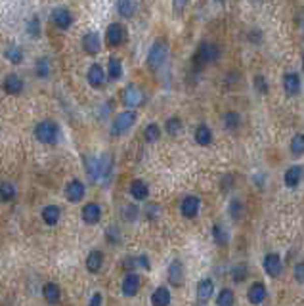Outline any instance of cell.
Segmentation results:
<instances>
[{
	"label": "cell",
	"mask_w": 304,
	"mask_h": 306,
	"mask_svg": "<svg viewBox=\"0 0 304 306\" xmlns=\"http://www.w3.org/2000/svg\"><path fill=\"white\" fill-rule=\"evenodd\" d=\"M121 212H123V218H125L126 222H134V220L138 218V214H140L138 207H134V205H125V207L121 209Z\"/></svg>",
	"instance_id": "obj_40"
},
{
	"label": "cell",
	"mask_w": 304,
	"mask_h": 306,
	"mask_svg": "<svg viewBox=\"0 0 304 306\" xmlns=\"http://www.w3.org/2000/svg\"><path fill=\"white\" fill-rule=\"evenodd\" d=\"M169 282L174 287H180L184 283V264L180 260H172L169 266Z\"/></svg>",
	"instance_id": "obj_20"
},
{
	"label": "cell",
	"mask_w": 304,
	"mask_h": 306,
	"mask_svg": "<svg viewBox=\"0 0 304 306\" xmlns=\"http://www.w3.org/2000/svg\"><path fill=\"white\" fill-rule=\"evenodd\" d=\"M300 176H302V169L298 165L291 166L287 173H285V184H287L289 188H295V186H298V182H300Z\"/></svg>",
	"instance_id": "obj_32"
},
{
	"label": "cell",
	"mask_w": 304,
	"mask_h": 306,
	"mask_svg": "<svg viewBox=\"0 0 304 306\" xmlns=\"http://www.w3.org/2000/svg\"><path fill=\"white\" fill-rule=\"evenodd\" d=\"M85 166H86V174H88V180L90 182L101 180V159L100 157L88 155V157L85 159Z\"/></svg>",
	"instance_id": "obj_14"
},
{
	"label": "cell",
	"mask_w": 304,
	"mask_h": 306,
	"mask_svg": "<svg viewBox=\"0 0 304 306\" xmlns=\"http://www.w3.org/2000/svg\"><path fill=\"white\" fill-rule=\"evenodd\" d=\"M224 126H226L228 130H235L237 126H239V123H241V117H239V113H235V111H228V113H224Z\"/></svg>",
	"instance_id": "obj_35"
},
{
	"label": "cell",
	"mask_w": 304,
	"mask_h": 306,
	"mask_svg": "<svg viewBox=\"0 0 304 306\" xmlns=\"http://www.w3.org/2000/svg\"><path fill=\"white\" fill-rule=\"evenodd\" d=\"M134 123H136V113H134V111L126 109V111L117 113L115 119L111 121V128H109L111 136H121V134H125L128 128H132Z\"/></svg>",
	"instance_id": "obj_3"
},
{
	"label": "cell",
	"mask_w": 304,
	"mask_h": 306,
	"mask_svg": "<svg viewBox=\"0 0 304 306\" xmlns=\"http://www.w3.org/2000/svg\"><path fill=\"white\" fill-rule=\"evenodd\" d=\"M140 275L136 274V272H128V274L123 277V285H121V289H123V295L125 297H136L138 295V291H140Z\"/></svg>",
	"instance_id": "obj_9"
},
{
	"label": "cell",
	"mask_w": 304,
	"mask_h": 306,
	"mask_svg": "<svg viewBox=\"0 0 304 306\" xmlns=\"http://www.w3.org/2000/svg\"><path fill=\"white\" fill-rule=\"evenodd\" d=\"M245 277H247V264H239V266H235L232 270V280L235 283H241Z\"/></svg>",
	"instance_id": "obj_41"
},
{
	"label": "cell",
	"mask_w": 304,
	"mask_h": 306,
	"mask_svg": "<svg viewBox=\"0 0 304 306\" xmlns=\"http://www.w3.org/2000/svg\"><path fill=\"white\" fill-rule=\"evenodd\" d=\"M123 77V63L119 58H109L107 60V79L119 80Z\"/></svg>",
	"instance_id": "obj_27"
},
{
	"label": "cell",
	"mask_w": 304,
	"mask_h": 306,
	"mask_svg": "<svg viewBox=\"0 0 304 306\" xmlns=\"http://www.w3.org/2000/svg\"><path fill=\"white\" fill-rule=\"evenodd\" d=\"M100 159H101V180L107 184L111 174H113V157H111L109 153H103Z\"/></svg>",
	"instance_id": "obj_29"
},
{
	"label": "cell",
	"mask_w": 304,
	"mask_h": 306,
	"mask_svg": "<svg viewBox=\"0 0 304 306\" xmlns=\"http://www.w3.org/2000/svg\"><path fill=\"white\" fill-rule=\"evenodd\" d=\"M283 270V262H281V257L275 255V253H270L264 257V272L270 277H278Z\"/></svg>",
	"instance_id": "obj_13"
},
{
	"label": "cell",
	"mask_w": 304,
	"mask_h": 306,
	"mask_svg": "<svg viewBox=\"0 0 304 306\" xmlns=\"http://www.w3.org/2000/svg\"><path fill=\"white\" fill-rule=\"evenodd\" d=\"M35 138L40 144H46V146H56L60 138H62V130L60 125L56 121H40L39 125L35 126Z\"/></svg>",
	"instance_id": "obj_1"
},
{
	"label": "cell",
	"mask_w": 304,
	"mask_h": 306,
	"mask_svg": "<svg viewBox=\"0 0 304 306\" xmlns=\"http://www.w3.org/2000/svg\"><path fill=\"white\" fill-rule=\"evenodd\" d=\"M171 291L167 287H157L153 293H151V306H169L171 304Z\"/></svg>",
	"instance_id": "obj_24"
},
{
	"label": "cell",
	"mask_w": 304,
	"mask_h": 306,
	"mask_svg": "<svg viewBox=\"0 0 304 306\" xmlns=\"http://www.w3.org/2000/svg\"><path fill=\"white\" fill-rule=\"evenodd\" d=\"M247 298L251 304H262L266 300V285L260 282H255L247 291Z\"/></svg>",
	"instance_id": "obj_15"
},
{
	"label": "cell",
	"mask_w": 304,
	"mask_h": 306,
	"mask_svg": "<svg viewBox=\"0 0 304 306\" xmlns=\"http://www.w3.org/2000/svg\"><path fill=\"white\" fill-rule=\"evenodd\" d=\"M283 90L287 96H296L300 92V77L296 73H285L283 75Z\"/></svg>",
	"instance_id": "obj_17"
},
{
	"label": "cell",
	"mask_w": 304,
	"mask_h": 306,
	"mask_svg": "<svg viewBox=\"0 0 304 306\" xmlns=\"http://www.w3.org/2000/svg\"><path fill=\"white\" fill-rule=\"evenodd\" d=\"M253 85H255V88H257L260 94H266V92H268V85H266V79L262 75H257L255 80H253Z\"/></svg>",
	"instance_id": "obj_44"
},
{
	"label": "cell",
	"mask_w": 304,
	"mask_h": 306,
	"mask_svg": "<svg viewBox=\"0 0 304 306\" xmlns=\"http://www.w3.org/2000/svg\"><path fill=\"white\" fill-rule=\"evenodd\" d=\"M86 193V186L80 180H71L67 186H65V197L71 203H78Z\"/></svg>",
	"instance_id": "obj_11"
},
{
	"label": "cell",
	"mask_w": 304,
	"mask_h": 306,
	"mask_svg": "<svg viewBox=\"0 0 304 306\" xmlns=\"http://www.w3.org/2000/svg\"><path fill=\"white\" fill-rule=\"evenodd\" d=\"M101 266H103V253L100 249H94V251L88 253V257H86V270L90 274H96V272L101 270Z\"/></svg>",
	"instance_id": "obj_22"
},
{
	"label": "cell",
	"mask_w": 304,
	"mask_h": 306,
	"mask_svg": "<svg viewBox=\"0 0 304 306\" xmlns=\"http://www.w3.org/2000/svg\"><path fill=\"white\" fill-rule=\"evenodd\" d=\"M212 236H214V239H216V243L218 245L228 243V234L222 230V226H218V224H214V226H212Z\"/></svg>",
	"instance_id": "obj_42"
},
{
	"label": "cell",
	"mask_w": 304,
	"mask_h": 306,
	"mask_svg": "<svg viewBox=\"0 0 304 306\" xmlns=\"http://www.w3.org/2000/svg\"><path fill=\"white\" fill-rule=\"evenodd\" d=\"M220 58V48L212 42H203L197 54H195V62L199 65H207V63H214Z\"/></svg>",
	"instance_id": "obj_4"
},
{
	"label": "cell",
	"mask_w": 304,
	"mask_h": 306,
	"mask_svg": "<svg viewBox=\"0 0 304 306\" xmlns=\"http://www.w3.org/2000/svg\"><path fill=\"white\" fill-rule=\"evenodd\" d=\"M136 8H138V4L132 0H119L117 2V12L121 17H132Z\"/></svg>",
	"instance_id": "obj_30"
},
{
	"label": "cell",
	"mask_w": 304,
	"mask_h": 306,
	"mask_svg": "<svg viewBox=\"0 0 304 306\" xmlns=\"http://www.w3.org/2000/svg\"><path fill=\"white\" fill-rule=\"evenodd\" d=\"M144 138H146V142H157L159 138H161V128L155 125V123H151V125H148L146 128H144Z\"/></svg>",
	"instance_id": "obj_36"
},
{
	"label": "cell",
	"mask_w": 304,
	"mask_h": 306,
	"mask_svg": "<svg viewBox=\"0 0 304 306\" xmlns=\"http://www.w3.org/2000/svg\"><path fill=\"white\" fill-rule=\"evenodd\" d=\"M123 40H125V27L121 23H111L109 27H107V31H105V42H107V46L117 48L123 44Z\"/></svg>",
	"instance_id": "obj_8"
},
{
	"label": "cell",
	"mask_w": 304,
	"mask_h": 306,
	"mask_svg": "<svg viewBox=\"0 0 304 306\" xmlns=\"http://www.w3.org/2000/svg\"><path fill=\"white\" fill-rule=\"evenodd\" d=\"M291 153L298 157L304 153V134H296L295 138L291 140Z\"/></svg>",
	"instance_id": "obj_37"
},
{
	"label": "cell",
	"mask_w": 304,
	"mask_h": 306,
	"mask_svg": "<svg viewBox=\"0 0 304 306\" xmlns=\"http://www.w3.org/2000/svg\"><path fill=\"white\" fill-rule=\"evenodd\" d=\"M234 302H235L234 291L228 289V287H224L218 293V297H216V306H234Z\"/></svg>",
	"instance_id": "obj_33"
},
{
	"label": "cell",
	"mask_w": 304,
	"mask_h": 306,
	"mask_svg": "<svg viewBox=\"0 0 304 306\" xmlns=\"http://www.w3.org/2000/svg\"><path fill=\"white\" fill-rule=\"evenodd\" d=\"M82 48H85L86 54L90 55H96L98 52H100L101 48V42H100V37H98V33H86L85 37H82Z\"/></svg>",
	"instance_id": "obj_18"
},
{
	"label": "cell",
	"mask_w": 304,
	"mask_h": 306,
	"mask_svg": "<svg viewBox=\"0 0 304 306\" xmlns=\"http://www.w3.org/2000/svg\"><path fill=\"white\" fill-rule=\"evenodd\" d=\"M42 295H44V300H46L48 304H58L60 302V297H62V291L60 287L56 285V283H44V287H42Z\"/></svg>",
	"instance_id": "obj_26"
},
{
	"label": "cell",
	"mask_w": 304,
	"mask_h": 306,
	"mask_svg": "<svg viewBox=\"0 0 304 306\" xmlns=\"http://www.w3.org/2000/svg\"><path fill=\"white\" fill-rule=\"evenodd\" d=\"M25 31H27V35L29 37H39L40 35V19L39 17H31L29 21H27V25H25Z\"/></svg>",
	"instance_id": "obj_38"
},
{
	"label": "cell",
	"mask_w": 304,
	"mask_h": 306,
	"mask_svg": "<svg viewBox=\"0 0 304 306\" xmlns=\"http://www.w3.org/2000/svg\"><path fill=\"white\" fill-rule=\"evenodd\" d=\"M105 239L109 241L111 245H117L121 241V234H119V228L117 226H109L105 230Z\"/></svg>",
	"instance_id": "obj_43"
},
{
	"label": "cell",
	"mask_w": 304,
	"mask_h": 306,
	"mask_svg": "<svg viewBox=\"0 0 304 306\" xmlns=\"http://www.w3.org/2000/svg\"><path fill=\"white\" fill-rule=\"evenodd\" d=\"M159 212H161V207L159 205H155V203H151V205H148V209H146V216L148 218H157L159 216Z\"/></svg>",
	"instance_id": "obj_46"
},
{
	"label": "cell",
	"mask_w": 304,
	"mask_h": 306,
	"mask_svg": "<svg viewBox=\"0 0 304 306\" xmlns=\"http://www.w3.org/2000/svg\"><path fill=\"white\" fill-rule=\"evenodd\" d=\"M14 199H16V186L12 182H2L0 184V201L10 203Z\"/></svg>",
	"instance_id": "obj_31"
},
{
	"label": "cell",
	"mask_w": 304,
	"mask_h": 306,
	"mask_svg": "<svg viewBox=\"0 0 304 306\" xmlns=\"http://www.w3.org/2000/svg\"><path fill=\"white\" fill-rule=\"evenodd\" d=\"M82 220L86 224H98L101 220V207L98 203H86L82 207Z\"/></svg>",
	"instance_id": "obj_19"
},
{
	"label": "cell",
	"mask_w": 304,
	"mask_h": 306,
	"mask_svg": "<svg viewBox=\"0 0 304 306\" xmlns=\"http://www.w3.org/2000/svg\"><path fill=\"white\" fill-rule=\"evenodd\" d=\"M40 216H42V222L46 226H56L60 218H62V211L58 205H46L42 211H40Z\"/></svg>",
	"instance_id": "obj_16"
},
{
	"label": "cell",
	"mask_w": 304,
	"mask_h": 306,
	"mask_svg": "<svg viewBox=\"0 0 304 306\" xmlns=\"http://www.w3.org/2000/svg\"><path fill=\"white\" fill-rule=\"evenodd\" d=\"M52 23L60 29V31H67L73 23V12L65 6H58L52 10Z\"/></svg>",
	"instance_id": "obj_5"
},
{
	"label": "cell",
	"mask_w": 304,
	"mask_h": 306,
	"mask_svg": "<svg viewBox=\"0 0 304 306\" xmlns=\"http://www.w3.org/2000/svg\"><path fill=\"white\" fill-rule=\"evenodd\" d=\"M293 275H295L296 283H304V262H298V264H296Z\"/></svg>",
	"instance_id": "obj_47"
},
{
	"label": "cell",
	"mask_w": 304,
	"mask_h": 306,
	"mask_svg": "<svg viewBox=\"0 0 304 306\" xmlns=\"http://www.w3.org/2000/svg\"><path fill=\"white\" fill-rule=\"evenodd\" d=\"M212 291H214V282L211 277H205L197 283V300L199 302H209V298L212 297Z\"/></svg>",
	"instance_id": "obj_21"
},
{
	"label": "cell",
	"mask_w": 304,
	"mask_h": 306,
	"mask_svg": "<svg viewBox=\"0 0 304 306\" xmlns=\"http://www.w3.org/2000/svg\"><path fill=\"white\" fill-rule=\"evenodd\" d=\"M199 207H201V199L197 196H187L182 199V203H180V212H182V216H186V218H194L197 216V212H199Z\"/></svg>",
	"instance_id": "obj_10"
},
{
	"label": "cell",
	"mask_w": 304,
	"mask_h": 306,
	"mask_svg": "<svg viewBox=\"0 0 304 306\" xmlns=\"http://www.w3.org/2000/svg\"><path fill=\"white\" fill-rule=\"evenodd\" d=\"M142 102H144V92L136 85H128L123 90V103H125V107H130V111L138 107Z\"/></svg>",
	"instance_id": "obj_6"
},
{
	"label": "cell",
	"mask_w": 304,
	"mask_h": 306,
	"mask_svg": "<svg viewBox=\"0 0 304 306\" xmlns=\"http://www.w3.org/2000/svg\"><path fill=\"white\" fill-rule=\"evenodd\" d=\"M169 58V42L164 39H157L148 52V67L151 71H157Z\"/></svg>",
	"instance_id": "obj_2"
},
{
	"label": "cell",
	"mask_w": 304,
	"mask_h": 306,
	"mask_svg": "<svg viewBox=\"0 0 304 306\" xmlns=\"http://www.w3.org/2000/svg\"><path fill=\"white\" fill-rule=\"evenodd\" d=\"M136 266L140 268H146V270H149V260L146 255H142V257H136Z\"/></svg>",
	"instance_id": "obj_49"
},
{
	"label": "cell",
	"mask_w": 304,
	"mask_h": 306,
	"mask_svg": "<svg viewBox=\"0 0 304 306\" xmlns=\"http://www.w3.org/2000/svg\"><path fill=\"white\" fill-rule=\"evenodd\" d=\"M197 306H201V304H197Z\"/></svg>",
	"instance_id": "obj_50"
},
{
	"label": "cell",
	"mask_w": 304,
	"mask_h": 306,
	"mask_svg": "<svg viewBox=\"0 0 304 306\" xmlns=\"http://www.w3.org/2000/svg\"><path fill=\"white\" fill-rule=\"evenodd\" d=\"M35 73H37L39 79H46L48 75H50V62H48V58L37 60V63H35Z\"/></svg>",
	"instance_id": "obj_34"
},
{
	"label": "cell",
	"mask_w": 304,
	"mask_h": 306,
	"mask_svg": "<svg viewBox=\"0 0 304 306\" xmlns=\"http://www.w3.org/2000/svg\"><path fill=\"white\" fill-rule=\"evenodd\" d=\"M101 302H103L101 293H94L92 297H90V302H88V306H101Z\"/></svg>",
	"instance_id": "obj_48"
},
{
	"label": "cell",
	"mask_w": 304,
	"mask_h": 306,
	"mask_svg": "<svg viewBox=\"0 0 304 306\" xmlns=\"http://www.w3.org/2000/svg\"><path fill=\"white\" fill-rule=\"evenodd\" d=\"M2 88H4V92H8L10 96H17L23 92V80L19 75L16 73H10L6 75V79L2 80Z\"/></svg>",
	"instance_id": "obj_12"
},
{
	"label": "cell",
	"mask_w": 304,
	"mask_h": 306,
	"mask_svg": "<svg viewBox=\"0 0 304 306\" xmlns=\"http://www.w3.org/2000/svg\"><path fill=\"white\" fill-rule=\"evenodd\" d=\"M164 128H167V132L171 134V136H178V132L182 130V121H180L178 117L169 119V121L164 123Z\"/></svg>",
	"instance_id": "obj_39"
},
{
	"label": "cell",
	"mask_w": 304,
	"mask_h": 306,
	"mask_svg": "<svg viewBox=\"0 0 304 306\" xmlns=\"http://www.w3.org/2000/svg\"><path fill=\"white\" fill-rule=\"evenodd\" d=\"M130 196L136 201H146L149 196V188L144 180H132L130 182Z\"/></svg>",
	"instance_id": "obj_23"
},
{
	"label": "cell",
	"mask_w": 304,
	"mask_h": 306,
	"mask_svg": "<svg viewBox=\"0 0 304 306\" xmlns=\"http://www.w3.org/2000/svg\"><path fill=\"white\" fill-rule=\"evenodd\" d=\"M105 79H107V75L100 63H92L86 71V80L92 88H101L105 85Z\"/></svg>",
	"instance_id": "obj_7"
},
{
	"label": "cell",
	"mask_w": 304,
	"mask_h": 306,
	"mask_svg": "<svg viewBox=\"0 0 304 306\" xmlns=\"http://www.w3.org/2000/svg\"><path fill=\"white\" fill-rule=\"evenodd\" d=\"M230 212H232L234 218H239V216H241L243 205L239 203V199H234V201H232V205H230Z\"/></svg>",
	"instance_id": "obj_45"
},
{
	"label": "cell",
	"mask_w": 304,
	"mask_h": 306,
	"mask_svg": "<svg viewBox=\"0 0 304 306\" xmlns=\"http://www.w3.org/2000/svg\"><path fill=\"white\" fill-rule=\"evenodd\" d=\"M195 142L199 144V146H209L212 142V132L211 128L207 125H199L195 128Z\"/></svg>",
	"instance_id": "obj_28"
},
{
	"label": "cell",
	"mask_w": 304,
	"mask_h": 306,
	"mask_svg": "<svg viewBox=\"0 0 304 306\" xmlns=\"http://www.w3.org/2000/svg\"><path fill=\"white\" fill-rule=\"evenodd\" d=\"M4 58H6L10 63L19 65V63H23L25 60V52L17 46V44H8V46L4 48Z\"/></svg>",
	"instance_id": "obj_25"
}]
</instances>
